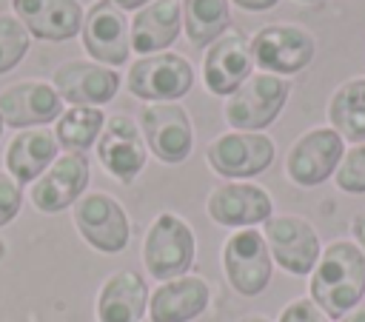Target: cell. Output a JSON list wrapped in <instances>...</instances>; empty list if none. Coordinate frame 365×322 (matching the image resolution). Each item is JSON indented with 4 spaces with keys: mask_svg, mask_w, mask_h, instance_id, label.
Masks as SVG:
<instances>
[{
    "mask_svg": "<svg viewBox=\"0 0 365 322\" xmlns=\"http://www.w3.org/2000/svg\"><path fill=\"white\" fill-rule=\"evenodd\" d=\"M308 294L328 319H342L354 311L365 296V254L359 245L348 239L331 242L311 271Z\"/></svg>",
    "mask_w": 365,
    "mask_h": 322,
    "instance_id": "obj_1",
    "label": "cell"
},
{
    "mask_svg": "<svg viewBox=\"0 0 365 322\" xmlns=\"http://www.w3.org/2000/svg\"><path fill=\"white\" fill-rule=\"evenodd\" d=\"M197 254V239L191 225L174 211H163L151 219L143 239V265L145 271L165 282L191 271Z\"/></svg>",
    "mask_w": 365,
    "mask_h": 322,
    "instance_id": "obj_2",
    "label": "cell"
},
{
    "mask_svg": "<svg viewBox=\"0 0 365 322\" xmlns=\"http://www.w3.org/2000/svg\"><path fill=\"white\" fill-rule=\"evenodd\" d=\"M288 91H291L288 80L257 71L234 94L225 97L222 117L234 131H262L285 108Z\"/></svg>",
    "mask_w": 365,
    "mask_h": 322,
    "instance_id": "obj_3",
    "label": "cell"
},
{
    "mask_svg": "<svg viewBox=\"0 0 365 322\" xmlns=\"http://www.w3.org/2000/svg\"><path fill=\"white\" fill-rule=\"evenodd\" d=\"M317 51L314 37L294 23H271L262 26L251 37V57L265 74L291 77L311 66Z\"/></svg>",
    "mask_w": 365,
    "mask_h": 322,
    "instance_id": "obj_4",
    "label": "cell"
},
{
    "mask_svg": "<svg viewBox=\"0 0 365 322\" xmlns=\"http://www.w3.org/2000/svg\"><path fill=\"white\" fill-rule=\"evenodd\" d=\"M222 271L228 285L240 296H257L268 288L274 259L268 254L265 237L257 228H237L222 242Z\"/></svg>",
    "mask_w": 365,
    "mask_h": 322,
    "instance_id": "obj_5",
    "label": "cell"
},
{
    "mask_svg": "<svg viewBox=\"0 0 365 322\" xmlns=\"http://www.w3.org/2000/svg\"><path fill=\"white\" fill-rule=\"evenodd\" d=\"M194 85V68L185 57L160 51V54H145L137 63L128 66L125 74V88L137 100H151V103H171L188 94Z\"/></svg>",
    "mask_w": 365,
    "mask_h": 322,
    "instance_id": "obj_6",
    "label": "cell"
},
{
    "mask_svg": "<svg viewBox=\"0 0 365 322\" xmlns=\"http://www.w3.org/2000/svg\"><path fill=\"white\" fill-rule=\"evenodd\" d=\"M274 140L262 131H225L214 137L205 148V160L214 174L225 180H251L271 168Z\"/></svg>",
    "mask_w": 365,
    "mask_h": 322,
    "instance_id": "obj_7",
    "label": "cell"
},
{
    "mask_svg": "<svg viewBox=\"0 0 365 322\" xmlns=\"http://www.w3.org/2000/svg\"><path fill=\"white\" fill-rule=\"evenodd\" d=\"M262 225H265L262 237L271 259L294 276H308L322 254L314 225L297 214H277Z\"/></svg>",
    "mask_w": 365,
    "mask_h": 322,
    "instance_id": "obj_8",
    "label": "cell"
},
{
    "mask_svg": "<svg viewBox=\"0 0 365 322\" xmlns=\"http://www.w3.org/2000/svg\"><path fill=\"white\" fill-rule=\"evenodd\" d=\"M74 225L100 254H120L131 237L125 208L106 191H86L74 202Z\"/></svg>",
    "mask_w": 365,
    "mask_h": 322,
    "instance_id": "obj_9",
    "label": "cell"
},
{
    "mask_svg": "<svg viewBox=\"0 0 365 322\" xmlns=\"http://www.w3.org/2000/svg\"><path fill=\"white\" fill-rule=\"evenodd\" d=\"M140 131L145 148L168 165L188 160L194 148V125L182 105L177 103H148L140 111Z\"/></svg>",
    "mask_w": 365,
    "mask_h": 322,
    "instance_id": "obj_10",
    "label": "cell"
},
{
    "mask_svg": "<svg viewBox=\"0 0 365 322\" xmlns=\"http://www.w3.org/2000/svg\"><path fill=\"white\" fill-rule=\"evenodd\" d=\"M345 154V140L328 128H311L294 140L285 157V174L299 188L322 185L339 165Z\"/></svg>",
    "mask_w": 365,
    "mask_h": 322,
    "instance_id": "obj_11",
    "label": "cell"
},
{
    "mask_svg": "<svg viewBox=\"0 0 365 322\" xmlns=\"http://www.w3.org/2000/svg\"><path fill=\"white\" fill-rule=\"evenodd\" d=\"M97 160L106 168V174H111L120 182H134L140 177V171L145 168V140L140 125L128 117V114H114L106 120L97 142Z\"/></svg>",
    "mask_w": 365,
    "mask_h": 322,
    "instance_id": "obj_12",
    "label": "cell"
},
{
    "mask_svg": "<svg viewBox=\"0 0 365 322\" xmlns=\"http://www.w3.org/2000/svg\"><path fill=\"white\" fill-rule=\"evenodd\" d=\"M88 185L86 154H57V160L31 182L29 199L40 214H60L74 205Z\"/></svg>",
    "mask_w": 365,
    "mask_h": 322,
    "instance_id": "obj_13",
    "label": "cell"
},
{
    "mask_svg": "<svg viewBox=\"0 0 365 322\" xmlns=\"http://www.w3.org/2000/svg\"><path fill=\"white\" fill-rule=\"evenodd\" d=\"M251 40L242 31H222L202 57V80L205 88L217 97H228L234 94L248 77H251Z\"/></svg>",
    "mask_w": 365,
    "mask_h": 322,
    "instance_id": "obj_14",
    "label": "cell"
},
{
    "mask_svg": "<svg viewBox=\"0 0 365 322\" xmlns=\"http://www.w3.org/2000/svg\"><path fill=\"white\" fill-rule=\"evenodd\" d=\"M80 37H83V48L100 66L117 68V66H123L128 60L131 43H128L125 14L108 0H94L88 6V11L83 14Z\"/></svg>",
    "mask_w": 365,
    "mask_h": 322,
    "instance_id": "obj_15",
    "label": "cell"
},
{
    "mask_svg": "<svg viewBox=\"0 0 365 322\" xmlns=\"http://www.w3.org/2000/svg\"><path fill=\"white\" fill-rule=\"evenodd\" d=\"M205 211L217 225L225 228H254L274 217L271 194L254 182H220L208 199Z\"/></svg>",
    "mask_w": 365,
    "mask_h": 322,
    "instance_id": "obj_16",
    "label": "cell"
},
{
    "mask_svg": "<svg viewBox=\"0 0 365 322\" xmlns=\"http://www.w3.org/2000/svg\"><path fill=\"white\" fill-rule=\"evenodd\" d=\"M51 88L71 105H106L120 91V74L91 60H66L51 74Z\"/></svg>",
    "mask_w": 365,
    "mask_h": 322,
    "instance_id": "obj_17",
    "label": "cell"
},
{
    "mask_svg": "<svg viewBox=\"0 0 365 322\" xmlns=\"http://www.w3.org/2000/svg\"><path fill=\"white\" fill-rule=\"evenodd\" d=\"M63 114L60 94L40 80L11 83L0 91V117L6 125L26 131V128H46Z\"/></svg>",
    "mask_w": 365,
    "mask_h": 322,
    "instance_id": "obj_18",
    "label": "cell"
},
{
    "mask_svg": "<svg viewBox=\"0 0 365 322\" xmlns=\"http://www.w3.org/2000/svg\"><path fill=\"white\" fill-rule=\"evenodd\" d=\"M211 302V288L202 276L182 274L160 282L148 294V319L151 322H191L205 313Z\"/></svg>",
    "mask_w": 365,
    "mask_h": 322,
    "instance_id": "obj_19",
    "label": "cell"
},
{
    "mask_svg": "<svg viewBox=\"0 0 365 322\" xmlns=\"http://www.w3.org/2000/svg\"><path fill=\"white\" fill-rule=\"evenodd\" d=\"M17 20L40 40H71L83 26V6L77 0H11Z\"/></svg>",
    "mask_w": 365,
    "mask_h": 322,
    "instance_id": "obj_20",
    "label": "cell"
},
{
    "mask_svg": "<svg viewBox=\"0 0 365 322\" xmlns=\"http://www.w3.org/2000/svg\"><path fill=\"white\" fill-rule=\"evenodd\" d=\"M148 313V288L137 271H114L97 294V322H140Z\"/></svg>",
    "mask_w": 365,
    "mask_h": 322,
    "instance_id": "obj_21",
    "label": "cell"
},
{
    "mask_svg": "<svg viewBox=\"0 0 365 322\" xmlns=\"http://www.w3.org/2000/svg\"><path fill=\"white\" fill-rule=\"evenodd\" d=\"M182 23V3L180 0H151L148 6L137 9L128 26V43L137 54H154L168 48Z\"/></svg>",
    "mask_w": 365,
    "mask_h": 322,
    "instance_id": "obj_22",
    "label": "cell"
},
{
    "mask_svg": "<svg viewBox=\"0 0 365 322\" xmlns=\"http://www.w3.org/2000/svg\"><path fill=\"white\" fill-rule=\"evenodd\" d=\"M57 137L48 128H26L17 131L6 148V174L14 182H34L54 160H57Z\"/></svg>",
    "mask_w": 365,
    "mask_h": 322,
    "instance_id": "obj_23",
    "label": "cell"
},
{
    "mask_svg": "<svg viewBox=\"0 0 365 322\" xmlns=\"http://www.w3.org/2000/svg\"><path fill=\"white\" fill-rule=\"evenodd\" d=\"M328 123L342 137L365 142V77L345 80L328 100Z\"/></svg>",
    "mask_w": 365,
    "mask_h": 322,
    "instance_id": "obj_24",
    "label": "cell"
},
{
    "mask_svg": "<svg viewBox=\"0 0 365 322\" xmlns=\"http://www.w3.org/2000/svg\"><path fill=\"white\" fill-rule=\"evenodd\" d=\"M103 125H106V114L100 108L71 105L54 120V137H57V145L66 148L68 154H86L97 142Z\"/></svg>",
    "mask_w": 365,
    "mask_h": 322,
    "instance_id": "obj_25",
    "label": "cell"
},
{
    "mask_svg": "<svg viewBox=\"0 0 365 322\" xmlns=\"http://www.w3.org/2000/svg\"><path fill=\"white\" fill-rule=\"evenodd\" d=\"M228 26V0H182V28L194 46H211Z\"/></svg>",
    "mask_w": 365,
    "mask_h": 322,
    "instance_id": "obj_26",
    "label": "cell"
},
{
    "mask_svg": "<svg viewBox=\"0 0 365 322\" xmlns=\"http://www.w3.org/2000/svg\"><path fill=\"white\" fill-rule=\"evenodd\" d=\"M29 51V31L26 26L11 17V14H0V74L11 71Z\"/></svg>",
    "mask_w": 365,
    "mask_h": 322,
    "instance_id": "obj_27",
    "label": "cell"
},
{
    "mask_svg": "<svg viewBox=\"0 0 365 322\" xmlns=\"http://www.w3.org/2000/svg\"><path fill=\"white\" fill-rule=\"evenodd\" d=\"M334 182L345 194H365V142L348 148L334 171Z\"/></svg>",
    "mask_w": 365,
    "mask_h": 322,
    "instance_id": "obj_28",
    "label": "cell"
},
{
    "mask_svg": "<svg viewBox=\"0 0 365 322\" xmlns=\"http://www.w3.org/2000/svg\"><path fill=\"white\" fill-rule=\"evenodd\" d=\"M23 205V188L20 182H14L6 171H0V228L9 225Z\"/></svg>",
    "mask_w": 365,
    "mask_h": 322,
    "instance_id": "obj_29",
    "label": "cell"
},
{
    "mask_svg": "<svg viewBox=\"0 0 365 322\" xmlns=\"http://www.w3.org/2000/svg\"><path fill=\"white\" fill-rule=\"evenodd\" d=\"M277 322H331V319L305 296V299L288 302V305L279 311V319H277Z\"/></svg>",
    "mask_w": 365,
    "mask_h": 322,
    "instance_id": "obj_30",
    "label": "cell"
},
{
    "mask_svg": "<svg viewBox=\"0 0 365 322\" xmlns=\"http://www.w3.org/2000/svg\"><path fill=\"white\" fill-rule=\"evenodd\" d=\"M234 6H240V9H245V11H268V9H274L279 0H231Z\"/></svg>",
    "mask_w": 365,
    "mask_h": 322,
    "instance_id": "obj_31",
    "label": "cell"
},
{
    "mask_svg": "<svg viewBox=\"0 0 365 322\" xmlns=\"http://www.w3.org/2000/svg\"><path fill=\"white\" fill-rule=\"evenodd\" d=\"M351 234H354V239H356L359 251L365 254V211H362L359 217H354V222H351Z\"/></svg>",
    "mask_w": 365,
    "mask_h": 322,
    "instance_id": "obj_32",
    "label": "cell"
},
{
    "mask_svg": "<svg viewBox=\"0 0 365 322\" xmlns=\"http://www.w3.org/2000/svg\"><path fill=\"white\" fill-rule=\"evenodd\" d=\"M108 3H114L120 11H131V9H143V6H148L151 0H108Z\"/></svg>",
    "mask_w": 365,
    "mask_h": 322,
    "instance_id": "obj_33",
    "label": "cell"
},
{
    "mask_svg": "<svg viewBox=\"0 0 365 322\" xmlns=\"http://www.w3.org/2000/svg\"><path fill=\"white\" fill-rule=\"evenodd\" d=\"M339 322H365V305H356L354 311H348Z\"/></svg>",
    "mask_w": 365,
    "mask_h": 322,
    "instance_id": "obj_34",
    "label": "cell"
},
{
    "mask_svg": "<svg viewBox=\"0 0 365 322\" xmlns=\"http://www.w3.org/2000/svg\"><path fill=\"white\" fill-rule=\"evenodd\" d=\"M237 322H271V319L262 316V313H245V316H240Z\"/></svg>",
    "mask_w": 365,
    "mask_h": 322,
    "instance_id": "obj_35",
    "label": "cell"
},
{
    "mask_svg": "<svg viewBox=\"0 0 365 322\" xmlns=\"http://www.w3.org/2000/svg\"><path fill=\"white\" fill-rule=\"evenodd\" d=\"M3 125H6V123H3V117H0V134H3Z\"/></svg>",
    "mask_w": 365,
    "mask_h": 322,
    "instance_id": "obj_36",
    "label": "cell"
},
{
    "mask_svg": "<svg viewBox=\"0 0 365 322\" xmlns=\"http://www.w3.org/2000/svg\"><path fill=\"white\" fill-rule=\"evenodd\" d=\"M299 3H317V0H299Z\"/></svg>",
    "mask_w": 365,
    "mask_h": 322,
    "instance_id": "obj_37",
    "label": "cell"
}]
</instances>
